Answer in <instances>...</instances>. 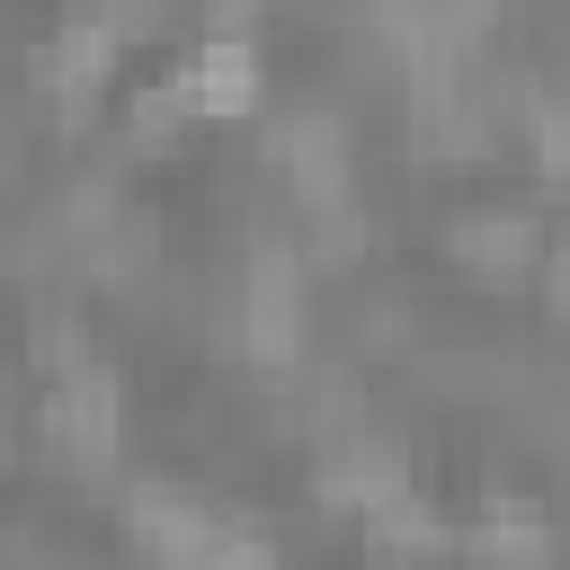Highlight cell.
I'll return each mask as SVG.
<instances>
[{"label":"cell","mask_w":570,"mask_h":570,"mask_svg":"<svg viewBox=\"0 0 570 570\" xmlns=\"http://www.w3.org/2000/svg\"><path fill=\"white\" fill-rule=\"evenodd\" d=\"M169 80H178L187 116H240V107H258V53L240 36H205Z\"/></svg>","instance_id":"obj_3"},{"label":"cell","mask_w":570,"mask_h":570,"mask_svg":"<svg viewBox=\"0 0 570 570\" xmlns=\"http://www.w3.org/2000/svg\"><path fill=\"white\" fill-rule=\"evenodd\" d=\"M454 258L481 267V276H517V267L543 258V232H534V214H463L454 223Z\"/></svg>","instance_id":"obj_5"},{"label":"cell","mask_w":570,"mask_h":570,"mask_svg":"<svg viewBox=\"0 0 570 570\" xmlns=\"http://www.w3.org/2000/svg\"><path fill=\"white\" fill-rule=\"evenodd\" d=\"M525 134H534V160H543V178H561V187H570V107H561V98H534Z\"/></svg>","instance_id":"obj_6"},{"label":"cell","mask_w":570,"mask_h":570,"mask_svg":"<svg viewBox=\"0 0 570 570\" xmlns=\"http://www.w3.org/2000/svg\"><path fill=\"white\" fill-rule=\"evenodd\" d=\"M125 27H134L125 9H80V18H62V27H53V45L36 53V89L80 107V98L107 80V62L125 53Z\"/></svg>","instance_id":"obj_1"},{"label":"cell","mask_w":570,"mask_h":570,"mask_svg":"<svg viewBox=\"0 0 570 570\" xmlns=\"http://www.w3.org/2000/svg\"><path fill=\"white\" fill-rule=\"evenodd\" d=\"M205 9H249V0H205Z\"/></svg>","instance_id":"obj_8"},{"label":"cell","mask_w":570,"mask_h":570,"mask_svg":"<svg viewBox=\"0 0 570 570\" xmlns=\"http://www.w3.org/2000/svg\"><path fill=\"white\" fill-rule=\"evenodd\" d=\"M116 374L107 365H71V374H53V392H45V428L71 445V454H116Z\"/></svg>","instance_id":"obj_2"},{"label":"cell","mask_w":570,"mask_h":570,"mask_svg":"<svg viewBox=\"0 0 570 570\" xmlns=\"http://www.w3.org/2000/svg\"><path fill=\"white\" fill-rule=\"evenodd\" d=\"M463 552H472L481 570H552V525H543L525 499H490L481 525L463 534Z\"/></svg>","instance_id":"obj_4"},{"label":"cell","mask_w":570,"mask_h":570,"mask_svg":"<svg viewBox=\"0 0 570 570\" xmlns=\"http://www.w3.org/2000/svg\"><path fill=\"white\" fill-rule=\"evenodd\" d=\"M543 294H552V312H570V240L543 249Z\"/></svg>","instance_id":"obj_7"}]
</instances>
